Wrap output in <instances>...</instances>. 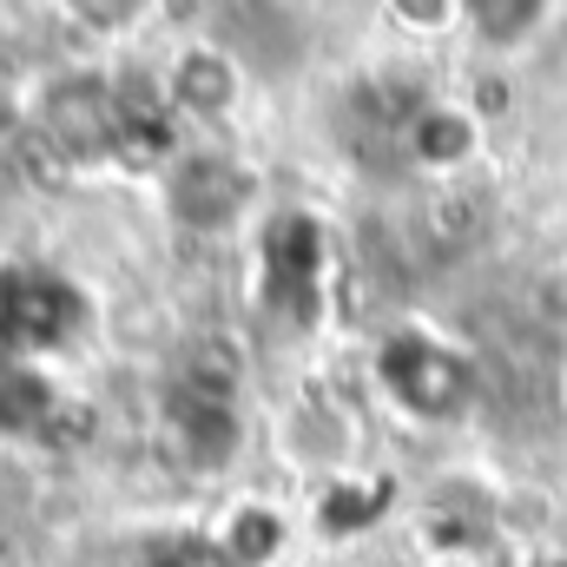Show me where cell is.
I'll list each match as a JSON object with an SVG mask.
<instances>
[{"label": "cell", "mask_w": 567, "mask_h": 567, "mask_svg": "<svg viewBox=\"0 0 567 567\" xmlns=\"http://www.w3.org/2000/svg\"><path fill=\"white\" fill-rule=\"evenodd\" d=\"M317 271H323V231H317V218H303V212L271 218V231L258 245V297H265V310L297 317V323L317 317Z\"/></svg>", "instance_id": "4"}, {"label": "cell", "mask_w": 567, "mask_h": 567, "mask_svg": "<svg viewBox=\"0 0 567 567\" xmlns=\"http://www.w3.org/2000/svg\"><path fill=\"white\" fill-rule=\"evenodd\" d=\"M278 542H284V522L271 515V508H238V522L225 528L218 555H225L231 567H258V561L278 555Z\"/></svg>", "instance_id": "12"}, {"label": "cell", "mask_w": 567, "mask_h": 567, "mask_svg": "<svg viewBox=\"0 0 567 567\" xmlns=\"http://www.w3.org/2000/svg\"><path fill=\"white\" fill-rule=\"evenodd\" d=\"M86 323L80 290L53 271H0V363H20L27 350H53Z\"/></svg>", "instance_id": "2"}, {"label": "cell", "mask_w": 567, "mask_h": 567, "mask_svg": "<svg viewBox=\"0 0 567 567\" xmlns=\"http://www.w3.org/2000/svg\"><path fill=\"white\" fill-rule=\"evenodd\" d=\"M290 442H297L303 462H330V455H343L350 429H343V416H330L323 403H303V410L290 416Z\"/></svg>", "instance_id": "14"}, {"label": "cell", "mask_w": 567, "mask_h": 567, "mask_svg": "<svg viewBox=\"0 0 567 567\" xmlns=\"http://www.w3.org/2000/svg\"><path fill=\"white\" fill-rule=\"evenodd\" d=\"M423 225L435 245H449V251H462V245H475L482 238V225H488V198L475 192V185H435L423 205Z\"/></svg>", "instance_id": "11"}, {"label": "cell", "mask_w": 567, "mask_h": 567, "mask_svg": "<svg viewBox=\"0 0 567 567\" xmlns=\"http://www.w3.org/2000/svg\"><path fill=\"white\" fill-rule=\"evenodd\" d=\"M383 502H390L383 482H370V488H363V482H343V488L323 495V515H317V522H323V535H350V528H370V522L383 515Z\"/></svg>", "instance_id": "13"}, {"label": "cell", "mask_w": 567, "mask_h": 567, "mask_svg": "<svg viewBox=\"0 0 567 567\" xmlns=\"http://www.w3.org/2000/svg\"><path fill=\"white\" fill-rule=\"evenodd\" d=\"M165 205L185 231H225L251 205V172L225 152H185L165 178Z\"/></svg>", "instance_id": "5"}, {"label": "cell", "mask_w": 567, "mask_h": 567, "mask_svg": "<svg viewBox=\"0 0 567 567\" xmlns=\"http://www.w3.org/2000/svg\"><path fill=\"white\" fill-rule=\"evenodd\" d=\"M377 383L396 396V410L423 423H455L475 403V363L429 330H396L377 350Z\"/></svg>", "instance_id": "1"}, {"label": "cell", "mask_w": 567, "mask_h": 567, "mask_svg": "<svg viewBox=\"0 0 567 567\" xmlns=\"http://www.w3.org/2000/svg\"><path fill=\"white\" fill-rule=\"evenodd\" d=\"M403 145H410V158L435 172V178H455L475 152H482V120L468 113V106H455V100H423L410 120H403Z\"/></svg>", "instance_id": "6"}, {"label": "cell", "mask_w": 567, "mask_h": 567, "mask_svg": "<svg viewBox=\"0 0 567 567\" xmlns=\"http://www.w3.org/2000/svg\"><path fill=\"white\" fill-rule=\"evenodd\" d=\"M172 100H178L185 113L218 120V113L238 100V66H231L218 47H192V53L172 66Z\"/></svg>", "instance_id": "9"}, {"label": "cell", "mask_w": 567, "mask_h": 567, "mask_svg": "<svg viewBox=\"0 0 567 567\" xmlns=\"http://www.w3.org/2000/svg\"><path fill=\"white\" fill-rule=\"evenodd\" d=\"M172 435H178V455L205 475L231 468V455L245 449V423L231 403H212V396H192L178 390V410H172Z\"/></svg>", "instance_id": "7"}, {"label": "cell", "mask_w": 567, "mask_h": 567, "mask_svg": "<svg viewBox=\"0 0 567 567\" xmlns=\"http://www.w3.org/2000/svg\"><path fill=\"white\" fill-rule=\"evenodd\" d=\"M561 396H567V377H561Z\"/></svg>", "instance_id": "18"}, {"label": "cell", "mask_w": 567, "mask_h": 567, "mask_svg": "<svg viewBox=\"0 0 567 567\" xmlns=\"http://www.w3.org/2000/svg\"><path fill=\"white\" fill-rule=\"evenodd\" d=\"M528 317L542 330L567 337V251L548 258V265H535V278H528Z\"/></svg>", "instance_id": "15"}, {"label": "cell", "mask_w": 567, "mask_h": 567, "mask_svg": "<svg viewBox=\"0 0 567 567\" xmlns=\"http://www.w3.org/2000/svg\"><path fill=\"white\" fill-rule=\"evenodd\" d=\"M53 410L60 396L33 363H0V435H47Z\"/></svg>", "instance_id": "10"}, {"label": "cell", "mask_w": 567, "mask_h": 567, "mask_svg": "<svg viewBox=\"0 0 567 567\" xmlns=\"http://www.w3.org/2000/svg\"><path fill=\"white\" fill-rule=\"evenodd\" d=\"M145 567H231L218 548H205V542H192V535H178V542H158Z\"/></svg>", "instance_id": "16"}, {"label": "cell", "mask_w": 567, "mask_h": 567, "mask_svg": "<svg viewBox=\"0 0 567 567\" xmlns=\"http://www.w3.org/2000/svg\"><path fill=\"white\" fill-rule=\"evenodd\" d=\"M548 567H567V555H555V561H548Z\"/></svg>", "instance_id": "17"}, {"label": "cell", "mask_w": 567, "mask_h": 567, "mask_svg": "<svg viewBox=\"0 0 567 567\" xmlns=\"http://www.w3.org/2000/svg\"><path fill=\"white\" fill-rule=\"evenodd\" d=\"M40 140L66 158H106L120 152V93L93 73H73V80H53L47 100H40Z\"/></svg>", "instance_id": "3"}, {"label": "cell", "mask_w": 567, "mask_h": 567, "mask_svg": "<svg viewBox=\"0 0 567 567\" xmlns=\"http://www.w3.org/2000/svg\"><path fill=\"white\" fill-rule=\"evenodd\" d=\"M555 20H561V13H555L548 0H475V7H462L468 40L488 47V53H522V47H535Z\"/></svg>", "instance_id": "8"}]
</instances>
